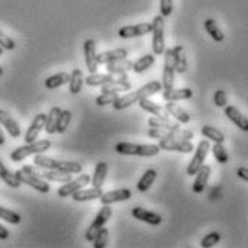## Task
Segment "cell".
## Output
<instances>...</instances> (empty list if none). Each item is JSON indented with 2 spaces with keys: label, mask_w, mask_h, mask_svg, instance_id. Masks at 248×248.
Listing matches in <instances>:
<instances>
[{
  "label": "cell",
  "mask_w": 248,
  "mask_h": 248,
  "mask_svg": "<svg viewBox=\"0 0 248 248\" xmlns=\"http://www.w3.org/2000/svg\"><path fill=\"white\" fill-rule=\"evenodd\" d=\"M161 89H162V83L161 82H158V80L148 82L146 85H143L140 89H137L134 92H129V93H126L124 96H119L112 107H113V109H116V110L126 109V108L132 107L134 104L140 102L143 98H149V96L158 93Z\"/></svg>",
  "instance_id": "obj_1"
},
{
  "label": "cell",
  "mask_w": 248,
  "mask_h": 248,
  "mask_svg": "<svg viewBox=\"0 0 248 248\" xmlns=\"http://www.w3.org/2000/svg\"><path fill=\"white\" fill-rule=\"evenodd\" d=\"M115 151L121 155L129 156H155L161 152L159 145L154 143H131V142H119L115 146Z\"/></svg>",
  "instance_id": "obj_2"
},
{
  "label": "cell",
  "mask_w": 248,
  "mask_h": 248,
  "mask_svg": "<svg viewBox=\"0 0 248 248\" xmlns=\"http://www.w3.org/2000/svg\"><path fill=\"white\" fill-rule=\"evenodd\" d=\"M50 146H52V142L49 140H40V141H35L32 143H26V145L19 146L15 151H12L10 159L13 162H22L23 159H26L31 155H37V154H43V152L49 151Z\"/></svg>",
  "instance_id": "obj_3"
},
{
  "label": "cell",
  "mask_w": 248,
  "mask_h": 248,
  "mask_svg": "<svg viewBox=\"0 0 248 248\" xmlns=\"http://www.w3.org/2000/svg\"><path fill=\"white\" fill-rule=\"evenodd\" d=\"M165 17L162 15H156L152 20V50H154V55L159 56V55H164L165 52Z\"/></svg>",
  "instance_id": "obj_4"
},
{
  "label": "cell",
  "mask_w": 248,
  "mask_h": 248,
  "mask_svg": "<svg viewBox=\"0 0 248 248\" xmlns=\"http://www.w3.org/2000/svg\"><path fill=\"white\" fill-rule=\"evenodd\" d=\"M211 151V145H210V141L208 140H202V141L198 143L197 149H195V154L186 168V174L189 177L195 175L198 172V170L204 165V161L208 155V152Z\"/></svg>",
  "instance_id": "obj_5"
},
{
  "label": "cell",
  "mask_w": 248,
  "mask_h": 248,
  "mask_svg": "<svg viewBox=\"0 0 248 248\" xmlns=\"http://www.w3.org/2000/svg\"><path fill=\"white\" fill-rule=\"evenodd\" d=\"M110 217H112V208H110V205H102V208L99 210V213L96 214L95 219L92 221V224L86 230V240H88V243H93V240L98 235L99 230L107 224L108 219Z\"/></svg>",
  "instance_id": "obj_6"
},
{
  "label": "cell",
  "mask_w": 248,
  "mask_h": 248,
  "mask_svg": "<svg viewBox=\"0 0 248 248\" xmlns=\"http://www.w3.org/2000/svg\"><path fill=\"white\" fill-rule=\"evenodd\" d=\"M164 72H162V89H171L174 88V82H175V63H174V53H172V47L165 49L164 52Z\"/></svg>",
  "instance_id": "obj_7"
},
{
  "label": "cell",
  "mask_w": 248,
  "mask_h": 248,
  "mask_svg": "<svg viewBox=\"0 0 248 248\" xmlns=\"http://www.w3.org/2000/svg\"><path fill=\"white\" fill-rule=\"evenodd\" d=\"M16 178L22 182V184H26L29 186H32L33 189H36L37 192H42V194H47L50 192V185L47 181L42 179V178L35 177L32 174H28V172H23L22 170H17L15 172Z\"/></svg>",
  "instance_id": "obj_8"
},
{
  "label": "cell",
  "mask_w": 248,
  "mask_h": 248,
  "mask_svg": "<svg viewBox=\"0 0 248 248\" xmlns=\"http://www.w3.org/2000/svg\"><path fill=\"white\" fill-rule=\"evenodd\" d=\"M91 179H92V178L89 177L88 174H80L76 179L72 178L69 182H65V184L58 189V195H59L61 198L72 197L78 189H80V188H83L85 185H88V184L91 182Z\"/></svg>",
  "instance_id": "obj_9"
},
{
  "label": "cell",
  "mask_w": 248,
  "mask_h": 248,
  "mask_svg": "<svg viewBox=\"0 0 248 248\" xmlns=\"http://www.w3.org/2000/svg\"><path fill=\"white\" fill-rule=\"evenodd\" d=\"M159 148L164 151H170V152H182V154H191L194 151V145L191 141H185V140H159L158 142Z\"/></svg>",
  "instance_id": "obj_10"
},
{
  "label": "cell",
  "mask_w": 248,
  "mask_h": 248,
  "mask_svg": "<svg viewBox=\"0 0 248 248\" xmlns=\"http://www.w3.org/2000/svg\"><path fill=\"white\" fill-rule=\"evenodd\" d=\"M83 52H85V63L89 73H96L98 71V53H96V42L93 39H88L83 43Z\"/></svg>",
  "instance_id": "obj_11"
},
{
  "label": "cell",
  "mask_w": 248,
  "mask_h": 248,
  "mask_svg": "<svg viewBox=\"0 0 248 248\" xmlns=\"http://www.w3.org/2000/svg\"><path fill=\"white\" fill-rule=\"evenodd\" d=\"M132 89V83L128 80L126 75H119L113 82H109L107 85L101 86V93H119V92H128Z\"/></svg>",
  "instance_id": "obj_12"
},
{
  "label": "cell",
  "mask_w": 248,
  "mask_h": 248,
  "mask_svg": "<svg viewBox=\"0 0 248 248\" xmlns=\"http://www.w3.org/2000/svg\"><path fill=\"white\" fill-rule=\"evenodd\" d=\"M131 197H132V191L129 188H121V189L104 192L99 200H101L102 205H112V204H116V202L128 201Z\"/></svg>",
  "instance_id": "obj_13"
},
{
  "label": "cell",
  "mask_w": 248,
  "mask_h": 248,
  "mask_svg": "<svg viewBox=\"0 0 248 248\" xmlns=\"http://www.w3.org/2000/svg\"><path fill=\"white\" fill-rule=\"evenodd\" d=\"M151 31H152V23H140V25H129L121 28L118 35L122 39H131V37L151 33Z\"/></svg>",
  "instance_id": "obj_14"
},
{
  "label": "cell",
  "mask_w": 248,
  "mask_h": 248,
  "mask_svg": "<svg viewBox=\"0 0 248 248\" xmlns=\"http://www.w3.org/2000/svg\"><path fill=\"white\" fill-rule=\"evenodd\" d=\"M46 124V115L45 113H37L33 119V122L31 124V126L28 128L26 134H25V142L26 143H32L37 140L39 134L42 132V129L45 128Z\"/></svg>",
  "instance_id": "obj_15"
},
{
  "label": "cell",
  "mask_w": 248,
  "mask_h": 248,
  "mask_svg": "<svg viewBox=\"0 0 248 248\" xmlns=\"http://www.w3.org/2000/svg\"><path fill=\"white\" fill-rule=\"evenodd\" d=\"M224 113L237 128H240L243 132H248V118H246L237 108L232 105H227L224 108Z\"/></svg>",
  "instance_id": "obj_16"
},
{
  "label": "cell",
  "mask_w": 248,
  "mask_h": 248,
  "mask_svg": "<svg viewBox=\"0 0 248 248\" xmlns=\"http://www.w3.org/2000/svg\"><path fill=\"white\" fill-rule=\"evenodd\" d=\"M195 175H197V177H195V181H194V184H192V191H194L195 194H201V192L207 188V185H208L210 175H211V167L204 164V165L198 170V172H197Z\"/></svg>",
  "instance_id": "obj_17"
},
{
  "label": "cell",
  "mask_w": 248,
  "mask_h": 248,
  "mask_svg": "<svg viewBox=\"0 0 248 248\" xmlns=\"http://www.w3.org/2000/svg\"><path fill=\"white\" fill-rule=\"evenodd\" d=\"M132 217L138 221H142V222H146L149 225H159L162 222V217L159 214L152 213V211H148L142 207H135L132 210Z\"/></svg>",
  "instance_id": "obj_18"
},
{
  "label": "cell",
  "mask_w": 248,
  "mask_h": 248,
  "mask_svg": "<svg viewBox=\"0 0 248 248\" xmlns=\"http://www.w3.org/2000/svg\"><path fill=\"white\" fill-rule=\"evenodd\" d=\"M0 125L7 131V134L12 137V138H19L20 137V126L19 124L3 109H0Z\"/></svg>",
  "instance_id": "obj_19"
},
{
  "label": "cell",
  "mask_w": 248,
  "mask_h": 248,
  "mask_svg": "<svg viewBox=\"0 0 248 248\" xmlns=\"http://www.w3.org/2000/svg\"><path fill=\"white\" fill-rule=\"evenodd\" d=\"M148 125L149 128H159V129H170V131H175L181 128L178 121H172L168 116H155V115L148 119Z\"/></svg>",
  "instance_id": "obj_20"
},
{
  "label": "cell",
  "mask_w": 248,
  "mask_h": 248,
  "mask_svg": "<svg viewBox=\"0 0 248 248\" xmlns=\"http://www.w3.org/2000/svg\"><path fill=\"white\" fill-rule=\"evenodd\" d=\"M128 58V50L124 47L119 49H112V50H107L104 53H99L96 56L98 59V65H107L115 61H121V59H126Z\"/></svg>",
  "instance_id": "obj_21"
},
{
  "label": "cell",
  "mask_w": 248,
  "mask_h": 248,
  "mask_svg": "<svg viewBox=\"0 0 248 248\" xmlns=\"http://www.w3.org/2000/svg\"><path fill=\"white\" fill-rule=\"evenodd\" d=\"M192 91L189 88H182V89H175V88H171V89H165L164 93H162V98L167 101V102H177V101H185V99H189L192 98Z\"/></svg>",
  "instance_id": "obj_22"
},
{
  "label": "cell",
  "mask_w": 248,
  "mask_h": 248,
  "mask_svg": "<svg viewBox=\"0 0 248 248\" xmlns=\"http://www.w3.org/2000/svg\"><path fill=\"white\" fill-rule=\"evenodd\" d=\"M102 194H104L102 188H96V186H93V188H91V189H83V188H80V189H78V191L72 195V198H73V201H76V202H85V201L99 200V198L102 197Z\"/></svg>",
  "instance_id": "obj_23"
},
{
  "label": "cell",
  "mask_w": 248,
  "mask_h": 248,
  "mask_svg": "<svg viewBox=\"0 0 248 248\" xmlns=\"http://www.w3.org/2000/svg\"><path fill=\"white\" fill-rule=\"evenodd\" d=\"M132 66H134V62H131L128 59H121V61H115V62L107 63V72L115 75V76L126 75L128 72L132 71Z\"/></svg>",
  "instance_id": "obj_24"
},
{
  "label": "cell",
  "mask_w": 248,
  "mask_h": 248,
  "mask_svg": "<svg viewBox=\"0 0 248 248\" xmlns=\"http://www.w3.org/2000/svg\"><path fill=\"white\" fill-rule=\"evenodd\" d=\"M118 76L112 75V73H91L89 76H86L85 79V83L88 86H104L109 82H113Z\"/></svg>",
  "instance_id": "obj_25"
},
{
  "label": "cell",
  "mask_w": 248,
  "mask_h": 248,
  "mask_svg": "<svg viewBox=\"0 0 248 248\" xmlns=\"http://www.w3.org/2000/svg\"><path fill=\"white\" fill-rule=\"evenodd\" d=\"M172 53H174V63H175V73L184 75L188 69V61H186V55L185 50L181 45H178L175 47H172Z\"/></svg>",
  "instance_id": "obj_26"
},
{
  "label": "cell",
  "mask_w": 248,
  "mask_h": 248,
  "mask_svg": "<svg viewBox=\"0 0 248 248\" xmlns=\"http://www.w3.org/2000/svg\"><path fill=\"white\" fill-rule=\"evenodd\" d=\"M165 110L168 112L170 116H172L175 121H178L179 124H189L191 116L188 115V112H185L182 108L177 105L175 102H167L165 105Z\"/></svg>",
  "instance_id": "obj_27"
},
{
  "label": "cell",
  "mask_w": 248,
  "mask_h": 248,
  "mask_svg": "<svg viewBox=\"0 0 248 248\" xmlns=\"http://www.w3.org/2000/svg\"><path fill=\"white\" fill-rule=\"evenodd\" d=\"M62 109L59 107H53L49 113L46 115V124H45V131L52 135L56 132V128H58V121H59V115H61Z\"/></svg>",
  "instance_id": "obj_28"
},
{
  "label": "cell",
  "mask_w": 248,
  "mask_h": 248,
  "mask_svg": "<svg viewBox=\"0 0 248 248\" xmlns=\"http://www.w3.org/2000/svg\"><path fill=\"white\" fill-rule=\"evenodd\" d=\"M69 79H71V75H69V73L61 72V73H56V75L49 76V78L45 80V86H46L47 89H58V88L63 86L65 83H69Z\"/></svg>",
  "instance_id": "obj_29"
},
{
  "label": "cell",
  "mask_w": 248,
  "mask_h": 248,
  "mask_svg": "<svg viewBox=\"0 0 248 248\" xmlns=\"http://www.w3.org/2000/svg\"><path fill=\"white\" fill-rule=\"evenodd\" d=\"M108 175V164L107 162H98L96 167H95V172H93V177L91 179L92 185L96 186V188H102L105 179Z\"/></svg>",
  "instance_id": "obj_30"
},
{
  "label": "cell",
  "mask_w": 248,
  "mask_h": 248,
  "mask_svg": "<svg viewBox=\"0 0 248 248\" xmlns=\"http://www.w3.org/2000/svg\"><path fill=\"white\" fill-rule=\"evenodd\" d=\"M140 107L143 109L145 112H149L155 116H168V112L165 110V108H162L161 105L149 101V98H143L140 101Z\"/></svg>",
  "instance_id": "obj_31"
},
{
  "label": "cell",
  "mask_w": 248,
  "mask_h": 248,
  "mask_svg": "<svg viewBox=\"0 0 248 248\" xmlns=\"http://www.w3.org/2000/svg\"><path fill=\"white\" fill-rule=\"evenodd\" d=\"M0 179H1L6 185H9L10 188H19V186L22 185V182L16 178L15 172H12L9 168H6L4 164H3L1 161H0Z\"/></svg>",
  "instance_id": "obj_32"
},
{
  "label": "cell",
  "mask_w": 248,
  "mask_h": 248,
  "mask_svg": "<svg viewBox=\"0 0 248 248\" xmlns=\"http://www.w3.org/2000/svg\"><path fill=\"white\" fill-rule=\"evenodd\" d=\"M83 73L80 69H73L71 73V79H69V92L72 95H76L82 91L83 86Z\"/></svg>",
  "instance_id": "obj_33"
},
{
  "label": "cell",
  "mask_w": 248,
  "mask_h": 248,
  "mask_svg": "<svg viewBox=\"0 0 248 248\" xmlns=\"http://www.w3.org/2000/svg\"><path fill=\"white\" fill-rule=\"evenodd\" d=\"M156 175H158V174H156L155 170H146L145 174L141 177V179L138 181V185H137L138 191H140V192H146V191L154 185V182H155V179H156Z\"/></svg>",
  "instance_id": "obj_34"
},
{
  "label": "cell",
  "mask_w": 248,
  "mask_h": 248,
  "mask_svg": "<svg viewBox=\"0 0 248 248\" xmlns=\"http://www.w3.org/2000/svg\"><path fill=\"white\" fill-rule=\"evenodd\" d=\"M204 28H205V31H207V33L213 37L215 42H222L224 39H225V36H224V32L219 29V26H218V23L214 20V19H207L205 22H204Z\"/></svg>",
  "instance_id": "obj_35"
},
{
  "label": "cell",
  "mask_w": 248,
  "mask_h": 248,
  "mask_svg": "<svg viewBox=\"0 0 248 248\" xmlns=\"http://www.w3.org/2000/svg\"><path fill=\"white\" fill-rule=\"evenodd\" d=\"M201 134H202L204 138H207V140H210V141L213 142L224 143V141H225V135H224L219 129H217V128H214V126H210V125L202 126V128H201Z\"/></svg>",
  "instance_id": "obj_36"
},
{
  "label": "cell",
  "mask_w": 248,
  "mask_h": 248,
  "mask_svg": "<svg viewBox=\"0 0 248 248\" xmlns=\"http://www.w3.org/2000/svg\"><path fill=\"white\" fill-rule=\"evenodd\" d=\"M154 63H155V55H145L140 59H137V62H134L132 71L135 73H142V72L148 71Z\"/></svg>",
  "instance_id": "obj_37"
},
{
  "label": "cell",
  "mask_w": 248,
  "mask_h": 248,
  "mask_svg": "<svg viewBox=\"0 0 248 248\" xmlns=\"http://www.w3.org/2000/svg\"><path fill=\"white\" fill-rule=\"evenodd\" d=\"M211 151H213L214 158L217 159L218 164H227V162H228L230 156H228V152H227V149H225V146H224L222 143L214 142Z\"/></svg>",
  "instance_id": "obj_38"
},
{
  "label": "cell",
  "mask_w": 248,
  "mask_h": 248,
  "mask_svg": "<svg viewBox=\"0 0 248 248\" xmlns=\"http://www.w3.org/2000/svg\"><path fill=\"white\" fill-rule=\"evenodd\" d=\"M71 121H72L71 110H68V109L62 110V112H61V115H59V121H58L56 132H58V134H65V132H66V129L69 128Z\"/></svg>",
  "instance_id": "obj_39"
},
{
  "label": "cell",
  "mask_w": 248,
  "mask_h": 248,
  "mask_svg": "<svg viewBox=\"0 0 248 248\" xmlns=\"http://www.w3.org/2000/svg\"><path fill=\"white\" fill-rule=\"evenodd\" d=\"M0 219L6 221V222H9V224H15V225H16V224H20L22 217L17 213H15V211H12V210L4 208V207L0 205Z\"/></svg>",
  "instance_id": "obj_40"
},
{
  "label": "cell",
  "mask_w": 248,
  "mask_h": 248,
  "mask_svg": "<svg viewBox=\"0 0 248 248\" xmlns=\"http://www.w3.org/2000/svg\"><path fill=\"white\" fill-rule=\"evenodd\" d=\"M119 98V93H101L96 99L95 104L98 107H107V105H113L115 101Z\"/></svg>",
  "instance_id": "obj_41"
},
{
  "label": "cell",
  "mask_w": 248,
  "mask_h": 248,
  "mask_svg": "<svg viewBox=\"0 0 248 248\" xmlns=\"http://www.w3.org/2000/svg\"><path fill=\"white\" fill-rule=\"evenodd\" d=\"M219 241H221V234L217 232V231H213V232L207 234V235L201 240V247L211 248L214 247V246H217Z\"/></svg>",
  "instance_id": "obj_42"
},
{
  "label": "cell",
  "mask_w": 248,
  "mask_h": 248,
  "mask_svg": "<svg viewBox=\"0 0 248 248\" xmlns=\"http://www.w3.org/2000/svg\"><path fill=\"white\" fill-rule=\"evenodd\" d=\"M108 240H109V230L102 227L98 232V235L95 237L93 240V247L95 248H105L108 244Z\"/></svg>",
  "instance_id": "obj_43"
},
{
  "label": "cell",
  "mask_w": 248,
  "mask_h": 248,
  "mask_svg": "<svg viewBox=\"0 0 248 248\" xmlns=\"http://www.w3.org/2000/svg\"><path fill=\"white\" fill-rule=\"evenodd\" d=\"M174 10V1L172 0H161L159 3V13L164 17H170Z\"/></svg>",
  "instance_id": "obj_44"
},
{
  "label": "cell",
  "mask_w": 248,
  "mask_h": 248,
  "mask_svg": "<svg viewBox=\"0 0 248 248\" xmlns=\"http://www.w3.org/2000/svg\"><path fill=\"white\" fill-rule=\"evenodd\" d=\"M214 104H215V107L218 108H225L228 105V98H227V93L224 92V91H217L215 93H214Z\"/></svg>",
  "instance_id": "obj_45"
},
{
  "label": "cell",
  "mask_w": 248,
  "mask_h": 248,
  "mask_svg": "<svg viewBox=\"0 0 248 248\" xmlns=\"http://www.w3.org/2000/svg\"><path fill=\"white\" fill-rule=\"evenodd\" d=\"M0 47H3L4 50H13L16 47V42L12 37L4 35L1 31H0Z\"/></svg>",
  "instance_id": "obj_46"
},
{
  "label": "cell",
  "mask_w": 248,
  "mask_h": 248,
  "mask_svg": "<svg viewBox=\"0 0 248 248\" xmlns=\"http://www.w3.org/2000/svg\"><path fill=\"white\" fill-rule=\"evenodd\" d=\"M237 175H238V178H241V179H244L246 182H248V168L247 167H241V168H238V170H237Z\"/></svg>",
  "instance_id": "obj_47"
},
{
  "label": "cell",
  "mask_w": 248,
  "mask_h": 248,
  "mask_svg": "<svg viewBox=\"0 0 248 248\" xmlns=\"http://www.w3.org/2000/svg\"><path fill=\"white\" fill-rule=\"evenodd\" d=\"M7 237H9V230L0 224V240H7Z\"/></svg>",
  "instance_id": "obj_48"
},
{
  "label": "cell",
  "mask_w": 248,
  "mask_h": 248,
  "mask_svg": "<svg viewBox=\"0 0 248 248\" xmlns=\"http://www.w3.org/2000/svg\"><path fill=\"white\" fill-rule=\"evenodd\" d=\"M4 142H6V138H4V134H3V131H1V128H0V146L4 145Z\"/></svg>",
  "instance_id": "obj_49"
},
{
  "label": "cell",
  "mask_w": 248,
  "mask_h": 248,
  "mask_svg": "<svg viewBox=\"0 0 248 248\" xmlns=\"http://www.w3.org/2000/svg\"><path fill=\"white\" fill-rule=\"evenodd\" d=\"M1 75H3V68L0 66V76H1Z\"/></svg>",
  "instance_id": "obj_50"
}]
</instances>
